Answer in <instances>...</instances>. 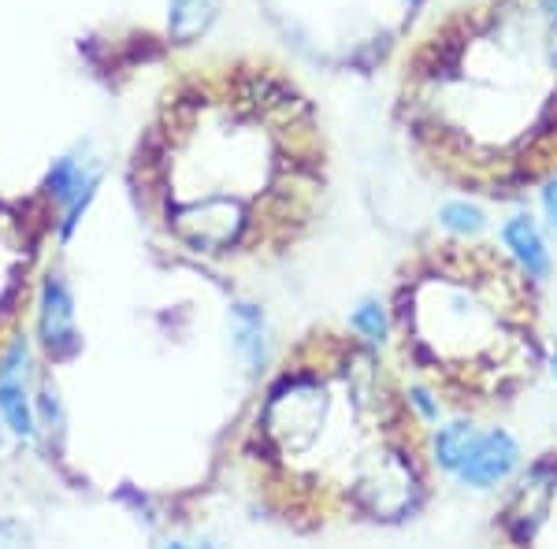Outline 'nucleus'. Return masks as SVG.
Returning a JSON list of instances; mask_svg holds the SVG:
<instances>
[{"mask_svg": "<svg viewBox=\"0 0 557 549\" xmlns=\"http://www.w3.org/2000/svg\"><path fill=\"white\" fill-rule=\"evenodd\" d=\"M554 372H557V349H554Z\"/></svg>", "mask_w": 557, "mask_h": 549, "instance_id": "f3484780", "label": "nucleus"}, {"mask_svg": "<svg viewBox=\"0 0 557 549\" xmlns=\"http://www.w3.org/2000/svg\"><path fill=\"white\" fill-rule=\"evenodd\" d=\"M520 449L506 431H487V435H475V442L469 449V457L457 467V479L472 490H491L502 479H509V472L517 467Z\"/></svg>", "mask_w": 557, "mask_h": 549, "instance_id": "39448f33", "label": "nucleus"}, {"mask_svg": "<svg viewBox=\"0 0 557 549\" xmlns=\"http://www.w3.org/2000/svg\"><path fill=\"white\" fill-rule=\"evenodd\" d=\"M235 335H238V349L246 353L249 364H260V357H264V327H260V312L249 309V304H242L235 309Z\"/></svg>", "mask_w": 557, "mask_h": 549, "instance_id": "f8f14e48", "label": "nucleus"}, {"mask_svg": "<svg viewBox=\"0 0 557 549\" xmlns=\"http://www.w3.org/2000/svg\"><path fill=\"white\" fill-rule=\"evenodd\" d=\"M349 323H354L357 335H361L364 341H372V346H380V341L386 338V316H383L380 304H372V301L361 304V309L354 312V320H349Z\"/></svg>", "mask_w": 557, "mask_h": 549, "instance_id": "ddd939ff", "label": "nucleus"}, {"mask_svg": "<svg viewBox=\"0 0 557 549\" xmlns=\"http://www.w3.org/2000/svg\"><path fill=\"white\" fill-rule=\"evenodd\" d=\"M502 241H506V249L513 253V260L528 275L546 278V272H550V257H546L543 238H539L535 223L528 220V215H513V220L502 227Z\"/></svg>", "mask_w": 557, "mask_h": 549, "instance_id": "0eeeda50", "label": "nucleus"}, {"mask_svg": "<svg viewBox=\"0 0 557 549\" xmlns=\"http://www.w3.org/2000/svg\"><path fill=\"white\" fill-rule=\"evenodd\" d=\"M368 346L312 335L260 404L253 457L286 520H401L424 498L431 438Z\"/></svg>", "mask_w": 557, "mask_h": 549, "instance_id": "f03ea898", "label": "nucleus"}, {"mask_svg": "<svg viewBox=\"0 0 557 549\" xmlns=\"http://www.w3.org/2000/svg\"><path fill=\"white\" fill-rule=\"evenodd\" d=\"M409 372L457 412L517 401L543 364L532 275L491 246L435 241L394 297Z\"/></svg>", "mask_w": 557, "mask_h": 549, "instance_id": "20e7f679", "label": "nucleus"}, {"mask_svg": "<svg viewBox=\"0 0 557 549\" xmlns=\"http://www.w3.org/2000/svg\"><path fill=\"white\" fill-rule=\"evenodd\" d=\"M475 435H480V431H475L472 423H465V420L438 431V435H435V461H438V467H446V472H457L465 457H469Z\"/></svg>", "mask_w": 557, "mask_h": 549, "instance_id": "1a4fd4ad", "label": "nucleus"}, {"mask_svg": "<svg viewBox=\"0 0 557 549\" xmlns=\"http://www.w3.org/2000/svg\"><path fill=\"white\" fill-rule=\"evenodd\" d=\"M89 186H94V178H83L75 160H60L49 175V194L57 201H71V215L78 212V197H89Z\"/></svg>", "mask_w": 557, "mask_h": 549, "instance_id": "9b49d317", "label": "nucleus"}, {"mask_svg": "<svg viewBox=\"0 0 557 549\" xmlns=\"http://www.w3.org/2000/svg\"><path fill=\"white\" fill-rule=\"evenodd\" d=\"M41 338L52 357H71L78 349L75 330V309H71V294L60 278L45 283V304H41Z\"/></svg>", "mask_w": 557, "mask_h": 549, "instance_id": "423d86ee", "label": "nucleus"}, {"mask_svg": "<svg viewBox=\"0 0 557 549\" xmlns=\"http://www.w3.org/2000/svg\"><path fill=\"white\" fill-rule=\"evenodd\" d=\"M138 167L146 194L164 201L172 238L205 257L278 253L323 190L312 108L260 67H227L168 97Z\"/></svg>", "mask_w": 557, "mask_h": 549, "instance_id": "f257e3e1", "label": "nucleus"}, {"mask_svg": "<svg viewBox=\"0 0 557 549\" xmlns=\"http://www.w3.org/2000/svg\"><path fill=\"white\" fill-rule=\"evenodd\" d=\"M20 357H23V346L15 341L12 357H8V364L0 367V412H4L8 427H12L15 435L30 438L34 435V416H30V404H26L23 383L15 379V364H20Z\"/></svg>", "mask_w": 557, "mask_h": 549, "instance_id": "6e6552de", "label": "nucleus"}, {"mask_svg": "<svg viewBox=\"0 0 557 549\" xmlns=\"http://www.w3.org/2000/svg\"><path fill=\"white\" fill-rule=\"evenodd\" d=\"M543 212H546V220L557 227V175L546 183V190H543Z\"/></svg>", "mask_w": 557, "mask_h": 549, "instance_id": "2eb2a0df", "label": "nucleus"}, {"mask_svg": "<svg viewBox=\"0 0 557 549\" xmlns=\"http://www.w3.org/2000/svg\"><path fill=\"white\" fill-rule=\"evenodd\" d=\"M215 15V0H172V38L194 41Z\"/></svg>", "mask_w": 557, "mask_h": 549, "instance_id": "9d476101", "label": "nucleus"}, {"mask_svg": "<svg viewBox=\"0 0 557 549\" xmlns=\"http://www.w3.org/2000/svg\"><path fill=\"white\" fill-rule=\"evenodd\" d=\"M443 223L454 234H480L483 230V212L472 209V204H465V201H457V204H446L443 209Z\"/></svg>", "mask_w": 557, "mask_h": 549, "instance_id": "4468645a", "label": "nucleus"}, {"mask_svg": "<svg viewBox=\"0 0 557 549\" xmlns=\"http://www.w3.org/2000/svg\"><path fill=\"white\" fill-rule=\"evenodd\" d=\"M401 108L424 164L465 190L557 175V20L524 0L450 15L412 49Z\"/></svg>", "mask_w": 557, "mask_h": 549, "instance_id": "7ed1b4c3", "label": "nucleus"}, {"mask_svg": "<svg viewBox=\"0 0 557 549\" xmlns=\"http://www.w3.org/2000/svg\"><path fill=\"white\" fill-rule=\"evenodd\" d=\"M539 4H543L546 12H550V20H557V0H539Z\"/></svg>", "mask_w": 557, "mask_h": 549, "instance_id": "dca6fc26", "label": "nucleus"}]
</instances>
